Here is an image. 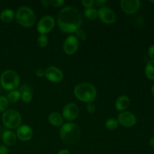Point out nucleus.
Masks as SVG:
<instances>
[{
  "instance_id": "1",
  "label": "nucleus",
  "mask_w": 154,
  "mask_h": 154,
  "mask_svg": "<svg viewBox=\"0 0 154 154\" xmlns=\"http://www.w3.org/2000/svg\"><path fill=\"white\" fill-rule=\"evenodd\" d=\"M82 15L77 8L66 6L60 10L57 15V25L63 32L67 34L75 33L81 28Z\"/></svg>"
},
{
  "instance_id": "2",
  "label": "nucleus",
  "mask_w": 154,
  "mask_h": 154,
  "mask_svg": "<svg viewBox=\"0 0 154 154\" xmlns=\"http://www.w3.org/2000/svg\"><path fill=\"white\" fill-rule=\"evenodd\" d=\"M60 137L62 141L68 145L76 144L81 138V130L76 123L66 122L60 127Z\"/></svg>"
},
{
  "instance_id": "3",
  "label": "nucleus",
  "mask_w": 154,
  "mask_h": 154,
  "mask_svg": "<svg viewBox=\"0 0 154 154\" xmlns=\"http://www.w3.org/2000/svg\"><path fill=\"white\" fill-rule=\"evenodd\" d=\"M74 95L78 100L87 104L95 101L97 96V90L90 83L82 82L75 86Z\"/></svg>"
},
{
  "instance_id": "4",
  "label": "nucleus",
  "mask_w": 154,
  "mask_h": 154,
  "mask_svg": "<svg viewBox=\"0 0 154 154\" xmlns=\"http://www.w3.org/2000/svg\"><path fill=\"white\" fill-rule=\"evenodd\" d=\"M17 23L24 28H30L35 23L36 16L32 9L27 6H21L15 12Z\"/></svg>"
},
{
  "instance_id": "5",
  "label": "nucleus",
  "mask_w": 154,
  "mask_h": 154,
  "mask_svg": "<svg viewBox=\"0 0 154 154\" xmlns=\"http://www.w3.org/2000/svg\"><path fill=\"white\" fill-rule=\"evenodd\" d=\"M20 79L17 72L12 69H8L2 73L0 84L4 90L8 91L16 90L19 86Z\"/></svg>"
},
{
  "instance_id": "6",
  "label": "nucleus",
  "mask_w": 154,
  "mask_h": 154,
  "mask_svg": "<svg viewBox=\"0 0 154 154\" xmlns=\"http://www.w3.org/2000/svg\"><path fill=\"white\" fill-rule=\"evenodd\" d=\"M2 120L7 129L9 130L17 129L21 125L22 117L17 110L8 109L3 113L2 116Z\"/></svg>"
},
{
  "instance_id": "7",
  "label": "nucleus",
  "mask_w": 154,
  "mask_h": 154,
  "mask_svg": "<svg viewBox=\"0 0 154 154\" xmlns=\"http://www.w3.org/2000/svg\"><path fill=\"white\" fill-rule=\"evenodd\" d=\"M55 20L51 15H46L41 18L37 23V31L40 35H47L51 32L55 26Z\"/></svg>"
},
{
  "instance_id": "8",
  "label": "nucleus",
  "mask_w": 154,
  "mask_h": 154,
  "mask_svg": "<svg viewBox=\"0 0 154 154\" xmlns=\"http://www.w3.org/2000/svg\"><path fill=\"white\" fill-rule=\"evenodd\" d=\"M80 109L78 105L73 102H70L64 106L62 111V116L67 122H72L78 117Z\"/></svg>"
},
{
  "instance_id": "9",
  "label": "nucleus",
  "mask_w": 154,
  "mask_h": 154,
  "mask_svg": "<svg viewBox=\"0 0 154 154\" xmlns=\"http://www.w3.org/2000/svg\"><path fill=\"white\" fill-rule=\"evenodd\" d=\"M98 17L100 19L102 22L105 24H108V25L114 24L117 19V17H116L114 11L107 6L101 7L98 10Z\"/></svg>"
},
{
  "instance_id": "10",
  "label": "nucleus",
  "mask_w": 154,
  "mask_h": 154,
  "mask_svg": "<svg viewBox=\"0 0 154 154\" xmlns=\"http://www.w3.org/2000/svg\"><path fill=\"white\" fill-rule=\"evenodd\" d=\"M45 78L52 83H60L63 80L64 75L63 71L58 67L51 66L45 69Z\"/></svg>"
},
{
  "instance_id": "11",
  "label": "nucleus",
  "mask_w": 154,
  "mask_h": 154,
  "mask_svg": "<svg viewBox=\"0 0 154 154\" xmlns=\"http://www.w3.org/2000/svg\"><path fill=\"white\" fill-rule=\"evenodd\" d=\"M119 124L125 128H131L136 124L137 118L133 113L130 111H123L117 118Z\"/></svg>"
},
{
  "instance_id": "12",
  "label": "nucleus",
  "mask_w": 154,
  "mask_h": 154,
  "mask_svg": "<svg viewBox=\"0 0 154 154\" xmlns=\"http://www.w3.org/2000/svg\"><path fill=\"white\" fill-rule=\"evenodd\" d=\"M79 47V41L75 35H70L64 40L63 45V51L67 55H73L77 52Z\"/></svg>"
},
{
  "instance_id": "13",
  "label": "nucleus",
  "mask_w": 154,
  "mask_h": 154,
  "mask_svg": "<svg viewBox=\"0 0 154 154\" xmlns=\"http://www.w3.org/2000/svg\"><path fill=\"white\" fill-rule=\"evenodd\" d=\"M141 1L139 0H122L120 1V8L125 14H134L141 8Z\"/></svg>"
},
{
  "instance_id": "14",
  "label": "nucleus",
  "mask_w": 154,
  "mask_h": 154,
  "mask_svg": "<svg viewBox=\"0 0 154 154\" xmlns=\"http://www.w3.org/2000/svg\"><path fill=\"white\" fill-rule=\"evenodd\" d=\"M33 134L34 132L32 129L29 125H20L17 129V138L22 141H28L31 140L33 137Z\"/></svg>"
},
{
  "instance_id": "15",
  "label": "nucleus",
  "mask_w": 154,
  "mask_h": 154,
  "mask_svg": "<svg viewBox=\"0 0 154 154\" xmlns=\"http://www.w3.org/2000/svg\"><path fill=\"white\" fill-rule=\"evenodd\" d=\"M130 105V99L126 95L120 96L115 101V108L117 111H126Z\"/></svg>"
},
{
  "instance_id": "16",
  "label": "nucleus",
  "mask_w": 154,
  "mask_h": 154,
  "mask_svg": "<svg viewBox=\"0 0 154 154\" xmlns=\"http://www.w3.org/2000/svg\"><path fill=\"white\" fill-rule=\"evenodd\" d=\"M2 141L5 144V145L8 146H13L16 144L17 142V135L15 132H14L12 130H5L3 132L2 135Z\"/></svg>"
},
{
  "instance_id": "17",
  "label": "nucleus",
  "mask_w": 154,
  "mask_h": 154,
  "mask_svg": "<svg viewBox=\"0 0 154 154\" xmlns=\"http://www.w3.org/2000/svg\"><path fill=\"white\" fill-rule=\"evenodd\" d=\"M63 120H64V119H63L62 114L59 112H57V111L51 112L48 115V121H49L50 124L52 125L53 126H55V127H61L64 123Z\"/></svg>"
},
{
  "instance_id": "18",
  "label": "nucleus",
  "mask_w": 154,
  "mask_h": 154,
  "mask_svg": "<svg viewBox=\"0 0 154 154\" xmlns=\"http://www.w3.org/2000/svg\"><path fill=\"white\" fill-rule=\"evenodd\" d=\"M15 19V12L12 9L6 8L0 13V20L4 23H10Z\"/></svg>"
},
{
  "instance_id": "19",
  "label": "nucleus",
  "mask_w": 154,
  "mask_h": 154,
  "mask_svg": "<svg viewBox=\"0 0 154 154\" xmlns=\"http://www.w3.org/2000/svg\"><path fill=\"white\" fill-rule=\"evenodd\" d=\"M146 77L150 80H154V60H149L144 69Z\"/></svg>"
},
{
  "instance_id": "20",
  "label": "nucleus",
  "mask_w": 154,
  "mask_h": 154,
  "mask_svg": "<svg viewBox=\"0 0 154 154\" xmlns=\"http://www.w3.org/2000/svg\"><path fill=\"white\" fill-rule=\"evenodd\" d=\"M21 93L19 90H11V91H9V93H8L7 98L8 101L9 102H11V103H15V102H18V101L20 99Z\"/></svg>"
},
{
  "instance_id": "21",
  "label": "nucleus",
  "mask_w": 154,
  "mask_h": 154,
  "mask_svg": "<svg viewBox=\"0 0 154 154\" xmlns=\"http://www.w3.org/2000/svg\"><path fill=\"white\" fill-rule=\"evenodd\" d=\"M119 126V123L117 121V119L115 118H109L105 121V126L107 129L110 131H113L115 130L116 129H117Z\"/></svg>"
},
{
  "instance_id": "22",
  "label": "nucleus",
  "mask_w": 154,
  "mask_h": 154,
  "mask_svg": "<svg viewBox=\"0 0 154 154\" xmlns=\"http://www.w3.org/2000/svg\"><path fill=\"white\" fill-rule=\"evenodd\" d=\"M84 16L89 20H95L96 17H98V10H96L94 8H85Z\"/></svg>"
},
{
  "instance_id": "23",
  "label": "nucleus",
  "mask_w": 154,
  "mask_h": 154,
  "mask_svg": "<svg viewBox=\"0 0 154 154\" xmlns=\"http://www.w3.org/2000/svg\"><path fill=\"white\" fill-rule=\"evenodd\" d=\"M48 38L46 35H39L38 37L37 38V45H38L39 48H45L48 46Z\"/></svg>"
},
{
  "instance_id": "24",
  "label": "nucleus",
  "mask_w": 154,
  "mask_h": 154,
  "mask_svg": "<svg viewBox=\"0 0 154 154\" xmlns=\"http://www.w3.org/2000/svg\"><path fill=\"white\" fill-rule=\"evenodd\" d=\"M20 96V99L23 101V102L26 104L30 103L32 100V91H24L22 92Z\"/></svg>"
},
{
  "instance_id": "25",
  "label": "nucleus",
  "mask_w": 154,
  "mask_h": 154,
  "mask_svg": "<svg viewBox=\"0 0 154 154\" xmlns=\"http://www.w3.org/2000/svg\"><path fill=\"white\" fill-rule=\"evenodd\" d=\"M9 102L8 101L5 96H0V112H3L7 111L8 108Z\"/></svg>"
},
{
  "instance_id": "26",
  "label": "nucleus",
  "mask_w": 154,
  "mask_h": 154,
  "mask_svg": "<svg viewBox=\"0 0 154 154\" xmlns=\"http://www.w3.org/2000/svg\"><path fill=\"white\" fill-rule=\"evenodd\" d=\"M75 36L77 38L78 41H85L87 38V34L84 29H78L76 32H75Z\"/></svg>"
},
{
  "instance_id": "27",
  "label": "nucleus",
  "mask_w": 154,
  "mask_h": 154,
  "mask_svg": "<svg viewBox=\"0 0 154 154\" xmlns=\"http://www.w3.org/2000/svg\"><path fill=\"white\" fill-rule=\"evenodd\" d=\"M81 4L85 8H93V5H94V1L93 0H82Z\"/></svg>"
},
{
  "instance_id": "28",
  "label": "nucleus",
  "mask_w": 154,
  "mask_h": 154,
  "mask_svg": "<svg viewBox=\"0 0 154 154\" xmlns=\"http://www.w3.org/2000/svg\"><path fill=\"white\" fill-rule=\"evenodd\" d=\"M51 5L55 8H60L64 5V0H51Z\"/></svg>"
},
{
  "instance_id": "29",
  "label": "nucleus",
  "mask_w": 154,
  "mask_h": 154,
  "mask_svg": "<svg viewBox=\"0 0 154 154\" xmlns=\"http://www.w3.org/2000/svg\"><path fill=\"white\" fill-rule=\"evenodd\" d=\"M87 111L89 114H93V113L96 111V105L93 103V102H90V103L87 104Z\"/></svg>"
},
{
  "instance_id": "30",
  "label": "nucleus",
  "mask_w": 154,
  "mask_h": 154,
  "mask_svg": "<svg viewBox=\"0 0 154 154\" xmlns=\"http://www.w3.org/2000/svg\"><path fill=\"white\" fill-rule=\"evenodd\" d=\"M35 75L38 78H43L45 75V69H41V68L40 69H36V71L35 72Z\"/></svg>"
},
{
  "instance_id": "31",
  "label": "nucleus",
  "mask_w": 154,
  "mask_h": 154,
  "mask_svg": "<svg viewBox=\"0 0 154 154\" xmlns=\"http://www.w3.org/2000/svg\"><path fill=\"white\" fill-rule=\"evenodd\" d=\"M147 54H148L149 57H150L151 60H154V45H151V46L149 48Z\"/></svg>"
},
{
  "instance_id": "32",
  "label": "nucleus",
  "mask_w": 154,
  "mask_h": 154,
  "mask_svg": "<svg viewBox=\"0 0 154 154\" xmlns=\"http://www.w3.org/2000/svg\"><path fill=\"white\" fill-rule=\"evenodd\" d=\"M8 148L6 145L0 146V154H8Z\"/></svg>"
},
{
  "instance_id": "33",
  "label": "nucleus",
  "mask_w": 154,
  "mask_h": 154,
  "mask_svg": "<svg viewBox=\"0 0 154 154\" xmlns=\"http://www.w3.org/2000/svg\"><path fill=\"white\" fill-rule=\"evenodd\" d=\"M51 5V2L49 0H42L41 1V5L45 8H48Z\"/></svg>"
},
{
  "instance_id": "34",
  "label": "nucleus",
  "mask_w": 154,
  "mask_h": 154,
  "mask_svg": "<svg viewBox=\"0 0 154 154\" xmlns=\"http://www.w3.org/2000/svg\"><path fill=\"white\" fill-rule=\"evenodd\" d=\"M107 2V1L105 0H96V2L94 1V4H96V5L99 6V7H103L105 6V4Z\"/></svg>"
},
{
  "instance_id": "35",
  "label": "nucleus",
  "mask_w": 154,
  "mask_h": 154,
  "mask_svg": "<svg viewBox=\"0 0 154 154\" xmlns=\"http://www.w3.org/2000/svg\"><path fill=\"white\" fill-rule=\"evenodd\" d=\"M57 154H71V153L68 149H62Z\"/></svg>"
},
{
  "instance_id": "36",
  "label": "nucleus",
  "mask_w": 154,
  "mask_h": 154,
  "mask_svg": "<svg viewBox=\"0 0 154 154\" xmlns=\"http://www.w3.org/2000/svg\"><path fill=\"white\" fill-rule=\"evenodd\" d=\"M150 145L151 146L152 148L154 149V136L152 137L150 140Z\"/></svg>"
},
{
  "instance_id": "37",
  "label": "nucleus",
  "mask_w": 154,
  "mask_h": 154,
  "mask_svg": "<svg viewBox=\"0 0 154 154\" xmlns=\"http://www.w3.org/2000/svg\"><path fill=\"white\" fill-rule=\"evenodd\" d=\"M151 93H152V94L153 95V96H154V84L153 86H152V87H151Z\"/></svg>"
},
{
  "instance_id": "38",
  "label": "nucleus",
  "mask_w": 154,
  "mask_h": 154,
  "mask_svg": "<svg viewBox=\"0 0 154 154\" xmlns=\"http://www.w3.org/2000/svg\"><path fill=\"white\" fill-rule=\"evenodd\" d=\"M150 2H152V3H154V0H151V1H150Z\"/></svg>"
}]
</instances>
